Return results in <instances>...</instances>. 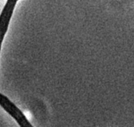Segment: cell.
<instances>
[{
    "label": "cell",
    "instance_id": "obj_1",
    "mask_svg": "<svg viewBox=\"0 0 134 127\" xmlns=\"http://www.w3.org/2000/svg\"><path fill=\"white\" fill-rule=\"evenodd\" d=\"M0 106L18 123L20 127H33L22 112L7 97L0 93Z\"/></svg>",
    "mask_w": 134,
    "mask_h": 127
}]
</instances>
